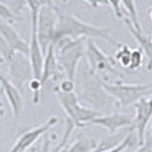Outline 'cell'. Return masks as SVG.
<instances>
[{
	"instance_id": "cell-4",
	"label": "cell",
	"mask_w": 152,
	"mask_h": 152,
	"mask_svg": "<svg viewBox=\"0 0 152 152\" xmlns=\"http://www.w3.org/2000/svg\"><path fill=\"white\" fill-rule=\"evenodd\" d=\"M85 57L87 59L88 71L94 76H114L117 81H122L125 75L116 68L112 56L104 52L93 39H87Z\"/></svg>"
},
{
	"instance_id": "cell-32",
	"label": "cell",
	"mask_w": 152,
	"mask_h": 152,
	"mask_svg": "<svg viewBox=\"0 0 152 152\" xmlns=\"http://www.w3.org/2000/svg\"><path fill=\"white\" fill-rule=\"evenodd\" d=\"M2 63H5V62H4V60L1 58V57H0V64H2Z\"/></svg>"
},
{
	"instance_id": "cell-7",
	"label": "cell",
	"mask_w": 152,
	"mask_h": 152,
	"mask_svg": "<svg viewBox=\"0 0 152 152\" xmlns=\"http://www.w3.org/2000/svg\"><path fill=\"white\" fill-rule=\"evenodd\" d=\"M44 1H27L26 7L28 9L31 14V40L28 45V58L30 61L31 68L32 71V78L39 79L41 77L43 61H44V55L41 50L39 42L37 39V16L39 9L42 6Z\"/></svg>"
},
{
	"instance_id": "cell-30",
	"label": "cell",
	"mask_w": 152,
	"mask_h": 152,
	"mask_svg": "<svg viewBox=\"0 0 152 152\" xmlns=\"http://www.w3.org/2000/svg\"><path fill=\"white\" fill-rule=\"evenodd\" d=\"M3 94V90L2 88H0V97H1V95ZM4 113H5V109H4V107H3V104L0 103V119H1L3 116H4Z\"/></svg>"
},
{
	"instance_id": "cell-17",
	"label": "cell",
	"mask_w": 152,
	"mask_h": 152,
	"mask_svg": "<svg viewBox=\"0 0 152 152\" xmlns=\"http://www.w3.org/2000/svg\"><path fill=\"white\" fill-rule=\"evenodd\" d=\"M133 130H134V128H133L132 126H130L128 127L123 128V129L113 133V134H109L108 136L104 137V139L98 142L97 146L95 147L93 152H106L118 146Z\"/></svg>"
},
{
	"instance_id": "cell-6",
	"label": "cell",
	"mask_w": 152,
	"mask_h": 152,
	"mask_svg": "<svg viewBox=\"0 0 152 152\" xmlns=\"http://www.w3.org/2000/svg\"><path fill=\"white\" fill-rule=\"evenodd\" d=\"M57 22L56 5L51 1H44L39 9L37 16V39L43 55L52 44Z\"/></svg>"
},
{
	"instance_id": "cell-8",
	"label": "cell",
	"mask_w": 152,
	"mask_h": 152,
	"mask_svg": "<svg viewBox=\"0 0 152 152\" xmlns=\"http://www.w3.org/2000/svg\"><path fill=\"white\" fill-rule=\"evenodd\" d=\"M7 80L22 93L25 85L32 78V71L28 56L15 52L7 62Z\"/></svg>"
},
{
	"instance_id": "cell-9",
	"label": "cell",
	"mask_w": 152,
	"mask_h": 152,
	"mask_svg": "<svg viewBox=\"0 0 152 152\" xmlns=\"http://www.w3.org/2000/svg\"><path fill=\"white\" fill-rule=\"evenodd\" d=\"M83 77V92L78 96L79 101L87 102L92 104L94 107H104L108 106L110 98L104 92L101 86V80L97 76L91 75L88 71ZM115 104V103H114Z\"/></svg>"
},
{
	"instance_id": "cell-29",
	"label": "cell",
	"mask_w": 152,
	"mask_h": 152,
	"mask_svg": "<svg viewBox=\"0 0 152 152\" xmlns=\"http://www.w3.org/2000/svg\"><path fill=\"white\" fill-rule=\"evenodd\" d=\"M51 151V141L49 135H44L43 137V142L40 146V148H38L37 152H50Z\"/></svg>"
},
{
	"instance_id": "cell-5",
	"label": "cell",
	"mask_w": 152,
	"mask_h": 152,
	"mask_svg": "<svg viewBox=\"0 0 152 152\" xmlns=\"http://www.w3.org/2000/svg\"><path fill=\"white\" fill-rule=\"evenodd\" d=\"M60 106L66 113V118L72 121L76 127L83 128L88 126L93 119L101 115V112L93 108L86 107L80 104L78 96L75 92L63 93L53 88Z\"/></svg>"
},
{
	"instance_id": "cell-26",
	"label": "cell",
	"mask_w": 152,
	"mask_h": 152,
	"mask_svg": "<svg viewBox=\"0 0 152 152\" xmlns=\"http://www.w3.org/2000/svg\"><path fill=\"white\" fill-rule=\"evenodd\" d=\"M54 88L63 93H71V92H75L76 86H75L74 81L65 78V79H62L58 83V85L55 86Z\"/></svg>"
},
{
	"instance_id": "cell-11",
	"label": "cell",
	"mask_w": 152,
	"mask_h": 152,
	"mask_svg": "<svg viewBox=\"0 0 152 152\" xmlns=\"http://www.w3.org/2000/svg\"><path fill=\"white\" fill-rule=\"evenodd\" d=\"M135 115L132 118V126L136 132L137 144L141 145L145 140V135L151 119V96L142 98L133 104Z\"/></svg>"
},
{
	"instance_id": "cell-23",
	"label": "cell",
	"mask_w": 152,
	"mask_h": 152,
	"mask_svg": "<svg viewBox=\"0 0 152 152\" xmlns=\"http://www.w3.org/2000/svg\"><path fill=\"white\" fill-rule=\"evenodd\" d=\"M28 88L32 93V103L34 104H38L41 101V95L43 90V85L39 79L31 78L28 83Z\"/></svg>"
},
{
	"instance_id": "cell-14",
	"label": "cell",
	"mask_w": 152,
	"mask_h": 152,
	"mask_svg": "<svg viewBox=\"0 0 152 152\" xmlns=\"http://www.w3.org/2000/svg\"><path fill=\"white\" fill-rule=\"evenodd\" d=\"M0 38L12 52H20L28 56V45L11 24L0 19Z\"/></svg>"
},
{
	"instance_id": "cell-12",
	"label": "cell",
	"mask_w": 152,
	"mask_h": 152,
	"mask_svg": "<svg viewBox=\"0 0 152 152\" xmlns=\"http://www.w3.org/2000/svg\"><path fill=\"white\" fill-rule=\"evenodd\" d=\"M132 125V117L126 113H110L100 115L88 124V126H99L109 134H113Z\"/></svg>"
},
{
	"instance_id": "cell-21",
	"label": "cell",
	"mask_w": 152,
	"mask_h": 152,
	"mask_svg": "<svg viewBox=\"0 0 152 152\" xmlns=\"http://www.w3.org/2000/svg\"><path fill=\"white\" fill-rule=\"evenodd\" d=\"M75 128H76V126L73 124V122L70 121L69 118H66L65 130L63 133V136H62V139L58 144H57V145L54 147V148L51 149L50 152H60L61 150H63L65 148H68L69 141L71 139V136H72Z\"/></svg>"
},
{
	"instance_id": "cell-34",
	"label": "cell",
	"mask_w": 152,
	"mask_h": 152,
	"mask_svg": "<svg viewBox=\"0 0 152 152\" xmlns=\"http://www.w3.org/2000/svg\"><path fill=\"white\" fill-rule=\"evenodd\" d=\"M3 77H4V75H2L1 73H0V80H1V79H2Z\"/></svg>"
},
{
	"instance_id": "cell-1",
	"label": "cell",
	"mask_w": 152,
	"mask_h": 152,
	"mask_svg": "<svg viewBox=\"0 0 152 152\" xmlns=\"http://www.w3.org/2000/svg\"><path fill=\"white\" fill-rule=\"evenodd\" d=\"M56 14L57 22L52 44L61 38H69V39L99 38V39L107 41L113 46L117 44V41L111 35L110 28L94 26L92 24L85 22L81 20L80 18L72 15V14L63 12L57 6Z\"/></svg>"
},
{
	"instance_id": "cell-2",
	"label": "cell",
	"mask_w": 152,
	"mask_h": 152,
	"mask_svg": "<svg viewBox=\"0 0 152 152\" xmlns=\"http://www.w3.org/2000/svg\"><path fill=\"white\" fill-rule=\"evenodd\" d=\"M86 42V38H61L51 44L54 49L57 63L66 79L74 81L79 63L85 57Z\"/></svg>"
},
{
	"instance_id": "cell-16",
	"label": "cell",
	"mask_w": 152,
	"mask_h": 152,
	"mask_svg": "<svg viewBox=\"0 0 152 152\" xmlns=\"http://www.w3.org/2000/svg\"><path fill=\"white\" fill-rule=\"evenodd\" d=\"M123 21L125 23L127 30L129 31L131 35L134 37V39L139 45V49L142 51L145 58L146 59V69L148 71L151 70L152 68V36L151 34L145 35L142 31H137L136 28L133 27L130 22L128 21L126 17L123 18Z\"/></svg>"
},
{
	"instance_id": "cell-25",
	"label": "cell",
	"mask_w": 152,
	"mask_h": 152,
	"mask_svg": "<svg viewBox=\"0 0 152 152\" xmlns=\"http://www.w3.org/2000/svg\"><path fill=\"white\" fill-rule=\"evenodd\" d=\"M134 132H135L134 130L131 131L129 134L126 137V139L124 140L118 146L114 147V148L108 150V151H106V152H124L126 148H128V147L134 145L137 142V138H136V135L134 134Z\"/></svg>"
},
{
	"instance_id": "cell-22",
	"label": "cell",
	"mask_w": 152,
	"mask_h": 152,
	"mask_svg": "<svg viewBox=\"0 0 152 152\" xmlns=\"http://www.w3.org/2000/svg\"><path fill=\"white\" fill-rule=\"evenodd\" d=\"M144 59L145 56L142 51L139 49V48H135L131 50V54H130V63L129 66H128V70L132 71V72H135L138 71L141 68L142 64H144Z\"/></svg>"
},
{
	"instance_id": "cell-33",
	"label": "cell",
	"mask_w": 152,
	"mask_h": 152,
	"mask_svg": "<svg viewBox=\"0 0 152 152\" xmlns=\"http://www.w3.org/2000/svg\"><path fill=\"white\" fill-rule=\"evenodd\" d=\"M60 152H68V148H65V149H63V150H61Z\"/></svg>"
},
{
	"instance_id": "cell-19",
	"label": "cell",
	"mask_w": 152,
	"mask_h": 152,
	"mask_svg": "<svg viewBox=\"0 0 152 152\" xmlns=\"http://www.w3.org/2000/svg\"><path fill=\"white\" fill-rule=\"evenodd\" d=\"M131 50L129 46L125 44V43L117 42L115 45V52L112 56V59L115 65L120 66L121 68L127 69L130 63V54Z\"/></svg>"
},
{
	"instance_id": "cell-24",
	"label": "cell",
	"mask_w": 152,
	"mask_h": 152,
	"mask_svg": "<svg viewBox=\"0 0 152 152\" xmlns=\"http://www.w3.org/2000/svg\"><path fill=\"white\" fill-rule=\"evenodd\" d=\"M0 19L9 24H13L19 20V16L14 14L5 2H0Z\"/></svg>"
},
{
	"instance_id": "cell-3",
	"label": "cell",
	"mask_w": 152,
	"mask_h": 152,
	"mask_svg": "<svg viewBox=\"0 0 152 152\" xmlns=\"http://www.w3.org/2000/svg\"><path fill=\"white\" fill-rule=\"evenodd\" d=\"M101 86L116 107L122 108L133 106L139 100L150 97L152 93L151 84H126L123 81L109 83L101 80Z\"/></svg>"
},
{
	"instance_id": "cell-13",
	"label": "cell",
	"mask_w": 152,
	"mask_h": 152,
	"mask_svg": "<svg viewBox=\"0 0 152 152\" xmlns=\"http://www.w3.org/2000/svg\"><path fill=\"white\" fill-rule=\"evenodd\" d=\"M0 88H2L3 94L5 95L10 104V107H11L12 124L16 126L20 121L24 109V100L22 93L10 83L5 76L0 80Z\"/></svg>"
},
{
	"instance_id": "cell-28",
	"label": "cell",
	"mask_w": 152,
	"mask_h": 152,
	"mask_svg": "<svg viewBox=\"0 0 152 152\" xmlns=\"http://www.w3.org/2000/svg\"><path fill=\"white\" fill-rule=\"evenodd\" d=\"M107 5L112 9V11L115 14V16L119 19H123L125 17V12L123 11L122 5H121V1H110L107 2Z\"/></svg>"
},
{
	"instance_id": "cell-10",
	"label": "cell",
	"mask_w": 152,
	"mask_h": 152,
	"mask_svg": "<svg viewBox=\"0 0 152 152\" xmlns=\"http://www.w3.org/2000/svg\"><path fill=\"white\" fill-rule=\"evenodd\" d=\"M59 121H60L59 116L57 115L50 116L44 124L23 132L17 138L16 142H14L12 148L8 152H25L31 148V147L35 145L36 142L42 136L46 135L47 132L50 131L54 126H56L59 123Z\"/></svg>"
},
{
	"instance_id": "cell-18",
	"label": "cell",
	"mask_w": 152,
	"mask_h": 152,
	"mask_svg": "<svg viewBox=\"0 0 152 152\" xmlns=\"http://www.w3.org/2000/svg\"><path fill=\"white\" fill-rule=\"evenodd\" d=\"M98 141L92 137L80 136L68 146V152H93Z\"/></svg>"
},
{
	"instance_id": "cell-20",
	"label": "cell",
	"mask_w": 152,
	"mask_h": 152,
	"mask_svg": "<svg viewBox=\"0 0 152 152\" xmlns=\"http://www.w3.org/2000/svg\"><path fill=\"white\" fill-rule=\"evenodd\" d=\"M123 11L125 12V17L128 19L131 25L134 27L137 31H142V28L138 18V12L136 8V3L134 1H121Z\"/></svg>"
},
{
	"instance_id": "cell-15",
	"label": "cell",
	"mask_w": 152,
	"mask_h": 152,
	"mask_svg": "<svg viewBox=\"0 0 152 152\" xmlns=\"http://www.w3.org/2000/svg\"><path fill=\"white\" fill-rule=\"evenodd\" d=\"M64 75L59 68V65L57 63L56 56L53 46L50 45L48 49L46 54L44 55V61H43V66H42V72L40 81L45 87V85L51 81V82H57L61 81L62 76Z\"/></svg>"
},
{
	"instance_id": "cell-31",
	"label": "cell",
	"mask_w": 152,
	"mask_h": 152,
	"mask_svg": "<svg viewBox=\"0 0 152 152\" xmlns=\"http://www.w3.org/2000/svg\"><path fill=\"white\" fill-rule=\"evenodd\" d=\"M37 150H38V147L36 145H34L33 147H31V148H30V149L25 151V152H37Z\"/></svg>"
},
{
	"instance_id": "cell-27",
	"label": "cell",
	"mask_w": 152,
	"mask_h": 152,
	"mask_svg": "<svg viewBox=\"0 0 152 152\" xmlns=\"http://www.w3.org/2000/svg\"><path fill=\"white\" fill-rule=\"evenodd\" d=\"M134 152H152V140H151V130L147 129L145 140L144 144L141 145L140 147Z\"/></svg>"
}]
</instances>
